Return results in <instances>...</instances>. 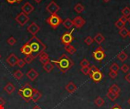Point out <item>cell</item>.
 <instances>
[{
  "instance_id": "17",
  "label": "cell",
  "mask_w": 130,
  "mask_h": 109,
  "mask_svg": "<svg viewBox=\"0 0 130 109\" xmlns=\"http://www.w3.org/2000/svg\"><path fill=\"white\" fill-rule=\"evenodd\" d=\"M39 61L41 64H43V65L47 62L50 61V58H49V55L45 52H43L40 55H39Z\"/></svg>"
},
{
  "instance_id": "19",
  "label": "cell",
  "mask_w": 130,
  "mask_h": 109,
  "mask_svg": "<svg viewBox=\"0 0 130 109\" xmlns=\"http://www.w3.org/2000/svg\"><path fill=\"white\" fill-rule=\"evenodd\" d=\"M14 90H15V86L11 83H8L4 87V91H5L9 95L12 94Z\"/></svg>"
},
{
  "instance_id": "10",
  "label": "cell",
  "mask_w": 130,
  "mask_h": 109,
  "mask_svg": "<svg viewBox=\"0 0 130 109\" xmlns=\"http://www.w3.org/2000/svg\"><path fill=\"white\" fill-rule=\"evenodd\" d=\"M40 27L35 23V22H32L27 27V30L28 33H30V34H32L33 36H36L37 33L40 31Z\"/></svg>"
},
{
  "instance_id": "43",
  "label": "cell",
  "mask_w": 130,
  "mask_h": 109,
  "mask_svg": "<svg viewBox=\"0 0 130 109\" xmlns=\"http://www.w3.org/2000/svg\"><path fill=\"white\" fill-rule=\"evenodd\" d=\"M110 109H123L120 105H118V104H115L112 108Z\"/></svg>"
},
{
  "instance_id": "24",
  "label": "cell",
  "mask_w": 130,
  "mask_h": 109,
  "mask_svg": "<svg viewBox=\"0 0 130 109\" xmlns=\"http://www.w3.org/2000/svg\"><path fill=\"white\" fill-rule=\"evenodd\" d=\"M117 58L121 61V62H124L125 61L127 60L128 58V55L126 52L124 51H122L120 52L118 55H117Z\"/></svg>"
},
{
  "instance_id": "6",
  "label": "cell",
  "mask_w": 130,
  "mask_h": 109,
  "mask_svg": "<svg viewBox=\"0 0 130 109\" xmlns=\"http://www.w3.org/2000/svg\"><path fill=\"white\" fill-rule=\"evenodd\" d=\"M73 31H74V30H72L71 32H66L61 36V42L65 46L71 44V42L74 40V36H72Z\"/></svg>"
},
{
  "instance_id": "44",
  "label": "cell",
  "mask_w": 130,
  "mask_h": 109,
  "mask_svg": "<svg viewBox=\"0 0 130 109\" xmlns=\"http://www.w3.org/2000/svg\"><path fill=\"white\" fill-rule=\"evenodd\" d=\"M5 99L0 97V106L4 107V105H5Z\"/></svg>"
},
{
  "instance_id": "54",
  "label": "cell",
  "mask_w": 130,
  "mask_h": 109,
  "mask_svg": "<svg viewBox=\"0 0 130 109\" xmlns=\"http://www.w3.org/2000/svg\"><path fill=\"white\" fill-rule=\"evenodd\" d=\"M129 36V38H130V31H129V36Z\"/></svg>"
},
{
  "instance_id": "41",
  "label": "cell",
  "mask_w": 130,
  "mask_h": 109,
  "mask_svg": "<svg viewBox=\"0 0 130 109\" xmlns=\"http://www.w3.org/2000/svg\"><path fill=\"white\" fill-rule=\"evenodd\" d=\"M117 72H113V71H110L109 73V77L111 78V79H115L117 77Z\"/></svg>"
},
{
  "instance_id": "16",
  "label": "cell",
  "mask_w": 130,
  "mask_h": 109,
  "mask_svg": "<svg viewBox=\"0 0 130 109\" xmlns=\"http://www.w3.org/2000/svg\"><path fill=\"white\" fill-rule=\"evenodd\" d=\"M20 50H21V52L24 55H32V50L30 49V46L27 42L21 48Z\"/></svg>"
},
{
  "instance_id": "9",
  "label": "cell",
  "mask_w": 130,
  "mask_h": 109,
  "mask_svg": "<svg viewBox=\"0 0 130 109\" xmlns=\"http://www.w3.org/2000/svg\"><path fill=\"white\" fill-rule=\"evenodd\" d=\"M60 8L59 6L56 4V2H55L54 1H52L49 5H47V6L46 7V10L50 14H56L59 11Z\"/></svg>"
},
{
  "instance_id": "28",
  "label": "cell",
  "mask_w": 130,
  "mask_h": 109,
  "mask_svg": "<svg viewBox=\"0 0 130 109\" xmlns=\"http://www.w3.org/2000/svg\"><path fill=\"white\" fill-rule=\"evenodd\" d=\"M94 104H95L98 107L101 108V107H102V106L104 105V99L101 98V96H98V97L95 99V100H94Z\"/></svg>"
},
{
  "instance_id": "31",
  "label": "cell",
  "mask_w": 130,
  "mask_h": 109,
  "mask_svg": "<svg viewBox=\"0 0 130 109\" xmlns=\"http://www.w3.org/2000/svg\"><path fill=\"white\" fill-rule=\"evenodd\" d=\"M120 69V66L117 63H113L110 65V71H113V72H117L118 73Z\"/></svg>"
},
{
  "instance_id": "12",
  "label": "cell",
  "mask_w": 130,
  "mask_h": 109,
  "mask_svg": "<svg viewBox=\"0 0 130 109\" xmlns=\"http://www.w3.org/2000/svg\"><path fill=\"white\" fill-rule=\"evenodd\" d=\"M21 10H22V12H24V14L28 15L29 14H30L31 12L34 11V7L30 2H27L26 3H24V5H23L21 6Z\"/></svg>"
},
{
  "instance_id": "38",
  "label": "cell",
  "mask_w": 130,
  "mask_h": 109,
  "mask_svg": "<svg viewBox=\"0 0 130 109\" xmlns=\"http://www.w3.org/2000/svg\"><path fill=\"white\" fill-rule=\"evenodd\" d=\"M85 42L86 45L88 46H91L93 42H94V39L91 37V36H87L85 39Z\"/></svg>"
},
{
  "instance_id": "52",
  "label": "cell",
  "mask_w": 130,
  "mask_h": 109,
  "mask_svg": "<svg viewBox=\"0 0 130 109\" xmlns=\"http://www.w3.org/2000/svg\"><path fill=\"white\" fill-rule=\"evenodd\" d=\"M128 103H129V105H130V98L129 99V100H128Z\"/></svg>"
},
{
  "instance_id": "18",
  "label": "cell",
  "mask_w": 130,
  "mask_h": 109,
  "mask_svg": "<svg viewBox=\"0 0 130 109\" xmlns=\"http://www.w3.org/2000/svg\"><path fill=\"white\" fill-rule=\"evenodd\" d=\"M66 90L69 93H74L77 90V86L73 83V82H69L66 86Z\"/></svg>"
},
{
  "instance_id": "37",
  "label": "cell",
  "mask_w": 130,
  "mask_h": 109,
  "mask_svg": "<svg viewBox=\"0 0 130 109\" xmlns=\"http://www.w3.org/2000/svg\"><path fill=\"white\" fill-rule=\"evenodd\" d=\"M7 42H8V45H10V46H14L16 42H17V40H16V39L15 38H14L13 36H11V37H9L8 39H7Z\"/></svg>"
},
{
  "instance_id": "26",
  "label": "cell",
  "mask_w": 130,
  "mask_h": 109,
  "mask_svg": "<svg viewBox=\"0 0 130 109\" xmlns=\"http://www.w3.org/2000/svg\"><path fill=\"white\" fill-rule=\"evenodd\" d=\"M74 10H75V11L76 13L81 14V13H82V12L85 11V7H84V5H82L81 3H78V4H76V5H75Z\"/></svg>"
},
{
  "instance_id": "13",
  "label": "cell",
  "mask_w": 130,
  "mask_h": 109,
  "mask_svg": "<svg viewBox=\"0 0 130 109\" xmlns=\"http://www.w3.org/2000/svg\"><path fill=\"white\" fill-rule=\"evenodd\" d=\"M18 61V57H17L14 53L10 54V55H9V56L7 58V59H6L7 63H8L11 67H14V66L17 64Z\"/></svg>"
},
{
  "instance_id": "39",
  "label": "cell",
  "mask_w": 130,
  "mask_h": 109,
  "mask_svg": "<svg viewBox=\"0 0 130 109\" xmlns=\"http://www.w3.org/2000/svg\"><path fill=\"white\" fill-rule=\"evenodd\" d=\"M129 66L128 64H123L121 66V68H120L121 71H122L123 73H127V72L129 71Z\"/></svg>"
},
{
  "instance_id": "21",
  "label": "cell",
  "mask_w": 130,
  "mask_h": 109,
  "mask_svg": "<svg viewBox=\"0 0 130 109\" xmlns=\"http://www.w3.org/2000/svg\"><path fill=\"white\" fill-rule=\"evenodd\" d=\"M62 25L67 29V30H70L72 28V27L74 26L73 25V22L72 20L70 19V18H66L65 20H63L62 22Z\"/></svg>"
},
{
  "instance_id": "4",
  "label": "cell",
  "mask_w": 130,
  "mask_h": 109,
  "mask_svg": "<svg viewBox=\"0 0 130 109\" xmlns=\"http://www.w3.org/2000/svg\"><path fill=\"white\" fill-rule=\"evenodd\" d=\"M46 22L53 29H56L61 24H62V19L57 14H51L49 17L46 18Z\"/></svg>"
},
{
  "instance_id": "22",
  "label": "cell",
  "mask_w": 130,
  "mask_h": 109,
  "mask_svg": "<svg viewBox=\"0 0 130 109\" xmlns=\"http://www.w3.org/2000/svg\"><path fill=\"white\" fill-rule=\"evenodd\" d=\"M43 68L44 69V71H45L46 72L50 73V72L53 70L54 65H53L50 61H49V62H47V63H46V64H44L43 65Z\"/></svg>"
},
{
  "instance_id": "55",
  "label": "cell",
  "mask_w": 130,
  "mask_h": 109,
  "mask_svg": "<svg viewBox=\"0 0 130 109\" xmlns=\"http://www.w3.org/2000/svg\"><path fill=\"white\" fill-rule=\"evenodd\" d=\"M1 58H2V55H0V59H1Z\"/></svg>"
},
{
  "instance_id": "2",
  "label": "cell",
  "mask_w": 130,
  "mask_h": 109,
  "mask_svg": "<svg viewBox=\"0 0 130 109\" xmlns=\"http://www.w3.org/2000/svg\"><path fill=\"white\" fill-rule=\"evenodd\" d=\"M52 63L55 64L58 69L63 74L70 70L74 66L73 61L66 54H63L58 60H53Z\"/></svg>"
},
{
  "instance_id": "50",
  "label": "cell",
  "mask_w": 130,
  "mask_h": 109,
  "mask_svg": "<svg viewBox=\"0 0 130 109\" xmlns=\"http://www.w3.org/2000/svg\"><path fill=\"white\" fill-rule=\"evenodd\" d=\"M103 1H104V2H106V3H107V2H110V0H103Z\"/></svg>"
},
{
  "instance_id": "46",
  "label": "cell",
  "mask_w": 130,
  "mask_h": 109,
  "mask_svg": "<svg viewBox=\"0 0 130 109\" xmlns=\"http://www.w3.org/2000/svg\"><path fill=\"white\" fill-rule=\"evenodd\" d=\"M9 4H14V2H16V0H6Z\"/></svg>"
},
{
  "instance_id": "8",
  "label": "cell",
  "mask_w": 130,
  "mask_h": 109,
  "mask_svg": "<svg viewBox=\"0 0 130 109\" xmlns=\"http://www.w3.org/2000/svg\"><path fill=\"white\" fill-rule=\"evenodd\" d=\"M89 77L94 83H100L104 77V74L100 70H98L94 72H91L89 74Z\"/></svg>"
},
{
  "instance_id": "23",
  "label": "cell",
  "mask_w": 130,
  "mask_h": 109,
  "mask_svg": "<svg viewBox=\"0 0 130 109\" xmlns=\"http://www.w3.org/2000/svg\"><path fill=\"white\" fill-rule=\"evenodd\" d=\"M65 50H66L68 53H69L70 55H74V54L76 52V51H77L76 49H75V47L71 45V44L65 46Z\"/></svg>"
},
{
  "instance_id": "15",
  "label": "cell",
  "mask_w": 130,
  "mask_h": 109,
  "mask_svg": "<svg viewBox=\"0 0 130 109\" xmlns=\"http://www.w3.org/2000/svg\"><path fill=\"white\" fill-rule=\"evenodd\" d=\"M41 97H42L41 93L39 90H37V89H34L33 94H32V97H31V100L34 102H37L40 99Z\"/></svg>"
},
{
  "instance_id": "51",
  "label": "cell",
  "mask_w": 130,
  "mask_h": 109,
  "mask_svg": "<svg viewBox=\"0 0 130 109\" xmlns=\"http://www.w3.org/2000/svg\"><path fill=\"white\" fill-rule=\"evenodd\" d=\"M128 22H129V23L130 24V16L129 17H128Z\"/></svg>"
},
{
  "instance_id": "35",
  "label": "cell",
  "mask_w": 130,
  "mask_h": 109,
  "mask_svg": "<svg viewBox=\"0 0 130 109\" xmlns=\"http://www.w3.org/2000/svg\"><path fill=\"white\" fill-rule=\"evenodd\" d=\"M80 65L82 68L83 67H89L90 65V61L87 59V58H83L81 62H80Z\"/></svg>"
},
{
  "instance_id": "25",
  "label": "cell",
  "mask_w": 130,
  "mask_h": 109,
  "mask_svg": "<svg viewBox=\"0 0 130 109\" xmlns=\"http://www.w3.org/2000/svg\"><path fill=\"white\" fill-rule=\"evenodd\" d=\"M107 98H108L110 100H111L112 102H114V101L120 96V94H117V93H113V92L108 90V92H107Z\"/></svg>"
},
{
  "instance_id": "30",
  "label": "cell",
  "mask_w": 130,
  "mask_h": 109,
  "mask_svg": "<svg viewBox=\"0 0 130 109\" xmlns=\"http://www.w3.org/2000/svg\"><path fill=\"white\" fill-rule=\"evenodd\" d=\"M13 76H14V78H16L17 80H21V79L23 77L24 74H23V72H22L21 71H20V70H17V71H15L14 72Z\"/></svg>"
},
{
  "instance_id": "3",
  "label": "cell",
  "mask_w": 130,
  "mask_h": 109,
  "mask_svg": "<svg viewBox=\"0 0 130 109\" xmlns=\"http://www.w3.org/2000/svg\"><path fill=\"white\" fill-rule=\"evenodd\" d=\"M34 88L30 85L29 83H26L18 91V94L25 101L29 102L31 100Z\"/></svg>"
},
{
  "instance_id": "33",
  "label": "cell",
  "mask_w": 130,
  "mask_h": 109,
  "mask_svg": "<svg viewBox=\"0 0 130 109\" xmlns=\"http://www.w3.org/2000/svg\"><path fill=\"white\" fill-rule=\"evenodd\" d=\"M34 58H34L32 55H26L24 60L25 63H27V64H30V63L33 62V61H34Z\"/></svg>"
},
{
  "instance_id": "14",
  "label": "cell",
  "mask_w": 130,
  "mask_h": 109,
  "mask_svg": "<svg viewBox=\"0 0 130 109\" xmlns=\"http://www.w3.org/2000/svg\"><path fill=\"white\" fill-rule=\"evenodd\" d=\"M26 75H27V78H28L30 81H34V80L38 77L39 73H38L37 71H35L34 68H31V69L27 73Z\"/></svg>"
},
{
  "instance_id": "29",
  "label": "cell",
  "mask_w": 130,
  "mask_h": 109,
  "mask_svg": "<svg viewBox=\"0 0 130 109\" xmlns=\"http://www.w3.org/2000/svg\"><path fill=\"white\" fill-rule=\"evenodd\" d=\"M108 90H109V91H111V92H113V93H117V94H120V91H121L120 88L117 84H113V85L109 88Z\"/></svg>"
},
{
  "instance_id": "32",
  "label": "cell",
  "mask_w": 130,
  "mask_h": 109,
  "mask_svg": "<svg viewBox=\"0 0 130 109\" xmlns=\"http://www.w3.org/2000/svg\"><path fill=\"white\" fill-rule=\"evenodd\" d=\"M121 12H122L123 16H124V17H129L130 16V8L129 7H125V8H123L122 9Z\"/></svg>"
},
{
  "instance_id": "1",
  "label": "cell",
  "mask_w": 130,
  "mask_h": 109,
  "mask_svg": "<svg viewBox=\"0 0 130 109\" xmlns=\"http://www.w3.org/2000/svg\"><path fill=\"white\" fill-rule=\"evenodd\" d=\"M27 43L30 46V49L32 50V55L34 58L39 56L46 49V46L36 36H33L27 42Z\"/></svg>"
},
{
  "instance_id": "36",
  "label": "cell",
  "mask_w": 130,
  "mask_h": 109,
  "mask_svg": "<svg viewBox=\"0 0 130 109\" xmlns=\"http://www.w3.org/2000/svg\"><path fill=\"white\" fill-rule=\"evenodd\" d=\"M115 26L118 28V29H122V28H123V27H125V26H126V24H124L123 21H121L120 19L117 20V21H116V23H115Z\"/></svg>"
},
{
  "instance_id": "47",
  "label": "cell",
  "mask_w": 130,
  "mask_h": 109,
  "mask_svg": "<svg viewBox=\"0 0 130 109\" xmlns=\"http://www.w3.org/2000/svg\"><path fill=\"white\" fill-rule=\"evenodd\" d=\"M32 109H42V108H41L40 106H38V105H36V106H34V108H33Z\"/></svg>"
},
{
  "instance_id": "11",
  "label": "cell",
  "mask_w": 130,
  "mask_h": 109,
  "mask_svg": "<svg viewBox=\"0 0 130 109\" xmlns=\"http://www.w3.org/2000/svg\"><path fill=\"white\" fill-rule=\"evenodd\" d=\"M73 25L76 27V28H82L86 23V20L81 16H77L75 17L73 20Z\"/></svg>"
},
{
  "instance_id": "42",
  "label": "cell",
  "mask_w": 130,
  "mask_h": 109,
  "mask_svg": "<svg viewBox=\"0 0 130 109\" xmlns=\"http://www.w3.org/2000/svg\"><path fill=\"white\" fill-rule=\"evenodd\" d=\"M120 20H121V21H123L124 24H126V23L128 22V17H124V16H122L120 18Z\"/></svg>"
},
{
  "instance_id": "49",
  "label": "cell",
  "mask_w": 130,
  "mask_h": 109,
  "mask_svg": "<svg viewBox=\"0 0 130 109\" xmlns=\"http://www.w3.org/2000/svg\"><path fill=\"white\" fill-rule=\"evenodd\" d=\"M22 1H23V0H16V2H17V3H21Z\"/></svg>"
},
{
  "instance_id": "45",
  "label": "cell",
  "mask_w": 130,
  "mask_h": 109,
  "mask_svg": "<svg viewBox=\"0 0 130 109\" xmlns=\"http://www.w3.org/2000/svg\"><path fill=\"white\" fill-rule=\"evenodd\" d=\"M125 79H126V80L128 83H130V73L127 74L126 75V77H125Z\"/></svg>"
},
{
  "instance_id": "53",
  "label": "cell",
  "mask_w": 130,
  "mask_h": 109,
  "mask_svg": "<svg viewBox=\"0 0 130 109\" xmlns=\"http://www.w3.org/2000/svg\"><path fill=\"white\" fill-rule=\"evenodd\" d=\"M0 109H4V107H2V106H0Z\"/></svg>"
},
{
  "instance_id": "34",
  "label": "cell",
  "mask_w": 130,
  "mask_h": 109,
  "mask_svg": "<svg viewBox=\"0 0 130 109\" xmlns=\"http://www.w3.org/2000/svg\"><path fill=\"white\" fill-rule=\"evenodd\" d=\"M81 72L85 75H89L91 73V68L90 67H83L81 68Z\"/></svg>"
},
{
  "instance_id": "40",
  "label": "cell",
  "mask_w": 130,
  "mask_h": 109,
  "mask_svg": "<svg viewBox=\"0 0 130 109\" xmlns=\"http://www.w3.org/2000/svg\"><path fill=\"white\" fill-rule=\"evenodd\" d=\"M25 64H26V63H25L24 60L22 59V58H20V59H18V61L17 65H18L20 68H22L23 67H24Z\"/></svg>"
},
{
  "instance_id": "7",
  "label": "cell",
  "mask_w": 130,
  "mask_h": 109,
  "mask_svg": "<svg viewBox=\"0 0 130 109\" xmlns=\"http://www.w3.org/2000/svg\"><path fill=\"white\" fill-rule=\"evenodd\" d=\"M15 20L20 26L23 27L29 21V17L27 14H24V12H21L16 16Z\"/></svg>"
},
{
  "instance_id": "5",
  "label": "cell",
  "mask_w": 130,
  "mask_h": 109,
  "mask_svg": "<svg viewBox=\"0 0 130 109\" xmlns=\"http://www.w3.org/2000/svg\"><path fill=\"white\" fill-rule=\"evenodd\" d=\"M106 57L105 51L101 46H99L97 48V49L93 52V58L98 62H101L103 61Z\"/></svg>"
},
{
  "instance_id": "27",
  "label": "cell",
  "mask_w": 130,
  "mask_h": 109,
  "mask_svg": "<svg viewBox=\"0 0 130 109\" xmlns=\"http://www.w3.org/2000/svg\"><path fill=\"white\" fill-rule=\"evenodd\" d=\"M129 30L125 27H123V28H122V29L120 30L119 34H120L123 39H126V38L129 36Z\"/></svg>"
},
{
  "instance_id": "48",
  "label": "cell",
  "mask_w": 130,
  "mask_h": 109,
  "mask_svg": "<svg viewBox=\"0 0 130 109\" xmlns=\"http://www.w3.org/2000/svg\"><path fill=\"white\" fill-rule=\"evenodd\" d=\"M36 3H40V2H41L43 0H34Z\"/></svg>"
},
{
  "instance_id": "20",
  "label": "cell",
  "mask_w": 130,
  "mask_h": 109,
  "mask_svg": "<svg viewBox=\"0 0 130 109\" xmlns=\"http://www.w3.org/2000/svg\"><path fill=\"white\" fill-rule=\"evenodd\" d=\"M104 40H105V38H104V36H103V34L101 33H97L96 36H95L94 38V41H95L98 45H101Z\"/></svg>"
}]
</instances>
